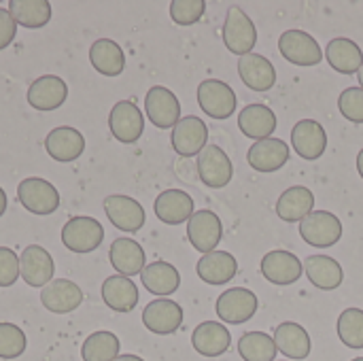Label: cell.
<instances>
[{
    "instance_id": "26",
    "label": "cell",
    "mask_w": 363,
    "mask_h": 361,
    "mask_svg": "<svg viewBox=\"0 0 363 361\" xmlns=\"http://www.w3.org/2000/svg\"><path fill=\"white\" fill-rule=\"evenodd\" d=\"M191 345L202 357H219L230 349L232 334L219 321H202L191 334Z\"/></svg>"
},
{
    "instance_id": "16",
    "label": "cell",
    "mask_w": 363,
    "mask_h": 361,
    "mask_svg": "<svg viewBox=\"0 0 363 361\" xmlns=\"http://www.w3.org/2000/svg\"><path fill=\"white\" fill-rule=\"evenodd\" d=\"M53 257L40 245H30L19 255V277L30 287H45L53 281Z\"/></svg>"
},
{
    "instance_id": "23",
    "label": "cell",
    "mask_w": 363,
    "mask_h": 361,
    "mask_svg": "<svg viewBox=\"0 0 363 361\" xmlns=\"http://www.w3.org/2000/svg\"><path fill=\"white\" fill-rule=\"evenodd\" d=\"M240 81L253 91H270L277 85V70L262 53H249L238 60Z\"/></svg>"
},
{
    "instance_id": "42",
    "label": "cell",
    "mask_w": 363,
    "mask_h": 361,
    "mask_svg": "<svg viewBox=\"0 0 363 361\" xmlns=\"http://www.w3.org/2000/svg\"><path fill=\"white\" fill-rule=\"evenodd\" d=\"M19 279V257L13 249L0 247V287H11Z\"/></svg>"
},
{
    "instance_id": "48",
    "label": "cell",
    "mask_w": 363,
    "mask_h": 361,
    "mask_svg": "<svg viewBox=\"0 0 363 361\" xmlns=\"http://www.w3.org/2000/svg\"><path fill=\"white\" fill-rule=\"evenodd\" d=\"M351 361H363V357H355V360H351Z\"/></svg>"
},
{
    "instance_id": "45",
    "label": "cell",
    "mask_w": 363,
    "mask_h": 361,
    "mask_svg": "<svg viewBox=\"0 0 363 361\" xmlns=\"http://www.w3.org/2000/svg\"><path fill=\"white\" fill-rule=\"evenodd\" d=\"M115 361H145L143 357H138V355H119Z\"/></svg>"
},
{
    "instance_id": "39",
    "label": "cell",
    "mask_w": 363,
    "mask_h": 361,
    "mask_svg": "<svg viewBox=\"0 0 363 361\" xmlns=\"http://www.w3.org/2000/svg\"><path fill=\"white\" fill-rule=\"evenodd\" d=\"M28 347L26 334L15 323H0V360H15Z\"/></svg>"
},
{
    "instance_id": "28",
    "label": "cell",
    "mask_w": 363,
    "mask_h": 361,
    "mask_svg": "<svg viewBox=\"0 0 363 361\" xmlns=\"http://www.w3.org/2000/svg\"><path fill=\"white\" fill-rule=\"evenodd\" d=\"M274 343L279 353H283L287 360H306L313 351L311 334L296 321H285L274 330Z\"/></svg>"
},
{
    "instance_id": "11",
    "label": "cell",
    "mask_w": 363,
    "mask_h": 361,
    "mask_svg": "<svg viewBox=\"0 0 363 361\" xmlns=\"http://www.w3.org/2000/svg\"><path fill=\"white\" fill-rule=\"evenodd\" d=\"M259 270L268 283L285 287V285H294L300 281L304 272V262H300V257L291 251L274 249L262 257Z\"/></svg>"
},
{
    "instance_id": "31",
    "label": "cell",
    "mask_w": 363,
    "mask_h": 361,
    "mask_svg": "<svg viewBox=\"0 0 363 361\" xmlns=\"http://www.w3.org/2000/svg\"><path fill=\"white\" fill-rule=\"evenodd\" d=\"M313 211H315V194L304 185H294L285 189L277 202V215L285 223L302 221Z\"/></svg>"
},
{
    "instance_id": "24",
    "label": "cell",
    "mask_w": 363,
    "mask_h": 361,
    "mask_svg": "<svg viewBox=\"0 0 363 361\" xmlns=\"http://www.w3.org/2000/svg\"><path fill=\"white\" fill-rule=\"evenodd\" d=\"M279 119L277 113L266 106V104H247L240 113H238V128L247 138L264 140V138H272V132L277 130Z\"/></svg>"
},
{
    "instance_id": "36",
    "label": "cell",
    "mask_w": 363,
    "mask_h": 361,
    "mask_svg": "<svg viewBox=\"0 0 363 361\" xmlns=\"http://www.w3.org/2000/svg\"><path fill=\"white\" fill-rule=\"evenodd\" d=\"M121 343L113 332H94L83 340L81 357L83 361H115L119 357Z\"/></svg>"
},
{
    "instance_id": "37",
    "label": "cell",
    "mask_w": 363,
    "mask_h": 361,
    "mask_svg": "<svg viewBox=\"0 0 363 361\" xmlns=\"http://www.w3.org/2000/svg\"><path fill=\"white\" fill-rule=\"evenodd\" d=\"M238 353L245 361H277V343L270 334L247 332L238 340Z\"/></svg>"
},
{
    "instance_id": "29",
    "label": "cell",
    "mask_w": 363,
    "mask_h": 361,
    "mask_svg": "<svg viewBox=\"0 0 363 361\" xmlns=\"http://www.w3.org/2000/svg\"><path fill=\"white\" fill-rule=\"evenodd\" d=\"M102 300L115 313H132L138 304V287L132 279L113 274L102 283Z\"/></svg>"
},
{
    "instance_id": "22",
    "label": "cell",
    "mask_w": 363,
    "mask_h": 361,
    "mask_svg": "<svg viewBox=\"0 0 363 361\" xmlns=\"http://www.w3.org/2000/svg\"><path fill=\"white\" fill-rule=\"evenodd\" d=\"M155 217L166 226H181L189 221L194 211V198L183 189H166L155 198Z\"/></svg>"
},
{
    "instance_id": "19",
    "label": "cell",
    "mask_w": 363,
    "mask_h": 361,
    "mask_svg": "<svg viewBox=\"0 0 363 361\" xmlns=\"http://www.w3.org/2000/svg\"><path fill=\"white\" fill-rule=\"evenodd\" d=\"M45 151L60 164H70L79 160L85 151V138L77 128L60 126L53 128L45 138Z\"/></svg>"
},
{
    "instance_id": "8",
    "label": "cell",
    "mask_w": 363,
    "mask_h": 361,
    "mask_svg": "<svg viewBox=\"0 0 363 361\" xmlns=\"http://www.w3.org/2000/svg\"><path fill=\"white\" fill-rule=\"evenodd\" d=\"M145 113L155 128L168 130L181 121V102L172 89L153 85L145 96Z\"/></svg>"
},
{
    "instance_id": "25",
    "label": "cell",
    "mask_w": 363,
    "mask_h": 361,
    "mask_svg": "<svg viewBox=\"0 0 363 361\" xmlns=\"http://www.w3.org/2000/svg\"><path fill=\"white\" fill-rule=\"evenodd\" d=\"M108 260H111V266L117 270V274L128 277V279L134 274H140L147 266V255L143 247L134 238H125V236L113 240L108 249Z\"/></svg>"
},
{
    "instance_id": "7",
    "label": "cell",
    "mask_w": 363,
    "mask_h": 361,
    "mask_svg": "<svg viewBox=\"0 0 363 361\" xmlns=\"http://www.w3.org/2000/svg\"><path fill=\"white\" fill-rule=\"evenodd\" d=\"M17 198L21 206L32 215H51L60 209V194L57 189L40 179V177H28L17 185Z\"/></svg>"
},
{
    "instance_id": "30",
    "label": "cell",
    "mask_w": 363,
    "mask_h": 361,
    "mask_svg": "<svg viewBox=\"0 0 363 361\" xmlns=\"http://www.w3.org/2000/svg\"><path fill=\"white\" fill-rule=\"evenodd\" d=\"M140 283L149 294L157 298H168L181 287V274L177 266L168 262H153L147 264L145 270L140 272Z\"/></svg>"
},
{
    "instance_id": "35",
    "label": "cell",
    "mask_w": 363,
    "mask_h": 361,
    "mask_svg": "<svg viewBox=\"0 0 363 361\" xmlns=\"http://www.w3.org/2000/svg\"><path fill=\"white\" fill-rule=\"evenodd\" d=\"M9 13L13 15L15 23L21 28H43L51 19V4L49 0H11Z\"/></svg>"
},
{
    "instance_id": "47",
    "label": "cell",
    "mask_w": 363,
    "mask_h": 361,
    "mask_svg": "<svg viewBox=\"0 0 363 361\" xmlns=\"http://www.w3.org/2000/svg\"><path fill=\"white\" fill-rule=\"evenodd\" d=\"M357 79H359V87L363 89V66L359 68V72H357Z\"/></svg>"
},
{
    "instance_id": "20",
    "label": "cell",
    "mask_w": 363,
    "mask_h": 361,
    "mask_svg": "<svg viewBox=\"0 0 363 361\" xmlns=\"http://www.w3.org/2000/svg\"><path fill=\"white\" fill-rule=\"evenodd\" d=\"M289 145L281 138H264L249 147L247 162L257 172H277L289 162Z\"/></svg>"
},
{
    "instance_id": "4",
    "label": "cell",
    "mask_w": 363,
    "mask_h": 361,
    "mask_svg": "<svg viewBox=\"0 0 363 361\" xmlns=\"http://www.w3.org/2000/svg\"><path fill=\"white\" fill-rule=\"evenodd\" d=\"M300 236L317 249H330L342 238V221L330 211H313L300 221Z\"/></svg>"
},
{
    "instance_id": "10",
    "label": "cell",
    "mask_w": 363,
    "mask_h": 361,
    "mask_svg": "<svg viewBox=\"0 0 363 361\" xmlns=\"http://www.w3.org/2000/svg\"><path fill=\"white\" fill-rule=\"evenodd\" d=\"M108 130L119 143L134 145L145 132V117L136 102L119 100L108 113Z\"/></svg>"
},
{
    "instance_id": "18",
    "label": "cell",
    "mask_w": 363,
    "mask_h": 361,
    "mask_svg": "<svg viewBox=\"0 0 363 361\" xmlns=\"http://www.w3.org/2000/svg\"><path fill=\"white\" fill-rule=\"evenodd\" d=\"M291 147L308 162L319 160L328 149V132L317 119H302L291 130Z\"/></svg>"
},
{
    "instance_id": "33",
    "label": "cell",
    "mask_w": 363,
    "mask_h": 361,
    "mask_svg": "<svg viewBox=\"0 0 363 361\" xmlns=\"http://www.w3.org/2000/svg\"><path fill=\"white\" fill-rule=\"evenodd\" d=\"M325 57H328L330 66L342 74H357L363 66L362 47L347 36L332 38L325 47Z\"/></svg>"
},
{
    "instance_id": "40",
    "label": "cell",
    "mask_w": 363,
    "mask_h": 361,
    "mask_svg": "<svg viewBox=\"0 0 363 361\" xmlns=\"http://www.w3.org/2000/svg\"><path fill=\"white\" fill-rule=\"evenodd\" d=\"M206 11L204 0H172L170 2V17L177 26H194L202 19Z\"/></svg>"
},
{
    "instance_id": "34",
    "label": "cell",
    "mask_w": 363,
    "mask_h": 361,
    "mask_svg": "<svg viewBox=\"0 0 363 361\" xmlns=\"http://www.w3.org/2000/svg\"><path fill=\"white\" fill-rule=\"evenodd\" d=\"M89 62L91 66L104 77H119L125 68V53L121 45L111 38H98L89 47Z\"/></svg>"
},
{
    "instance_id": "17",
    "label": "cell",
    "mask_w": 363,
    "mask_h": 361,
    "mask_svg": "<svg viewBox=\"0 0 363 361\" xmlns=\"http://www.w3.org/2000/svg\"><path fill=\"white\" fill-rule=\"evenodd\" d=\"M68 98V85L57 74H43L28 87V102L32 109L51 113L60 109Z\"/></svg>"
},
{
    "instance_id": "43",
    "label": "cell",
    "mask_w": 363,
    "mask_h": 361,
    "mask_svg": "<svg viewBox=\"0 0 363 361\" xmlns=\"http://www.w3.org/2000/svg\"><path fill=\"white\" fill-rule=\"evenodd\" d=\"M15 34H17V23L13 15L9 13V9L0 6V51L6 49L15 40Z\"/></svg>"
},
{
    "instance_id": "14",
    "label": "cell",
    "mask_w": 363,
    "mask_h": 361,
    "mask_svg": "<svg viewBox=\"0 0 363 361\" xmlns=\"http://www.w3.org/2000/svg\"><path fill=\"white\" fill-rule=\"evenodd\" d=\"M102 206H104L108 221L121 232H138L147 221L143 204L130 196H123V194L106 196Z\"/></svg>"
},
{
    "instance_id": "6",
    "label": "cell",
    "mask_w": 363,
    "mask_h": 361,
    "mask_svg": "<svg viewBox=\"0 0 363 361\" xmlns=\"http://www.w3.org/2000/svg\"><path fill=\"white\" fill-rule=\"evenodd\" d=\"M279 51L294 66H317L323 60L321 45L304 30H285L279 36Z\"/></svg>"
},
{
    "instance_id": "12",
    "label": "cell",
    "mask_w": 363,
    "mask_h": 361,
    "mask_svg": "<svg viewBox=\"0 0 363 361\" xmlns=\"http://www.w3.org/2000/svg\"><path fill=\"white\" fill-rule=\"evenodd\" d=\"M198 177L204 185L213 189H221L232 181L234 164L228 153L217 145H206L198 155Z\"/></svg>"
},
{
    "instance_id": "27",
    "label": "cell",
    "mask_w": 363,
    "mask_h": 361,
    "mask_svg": "<svg viewBox=\"0 0 363 361\" xmlns=\"http://www.w3.org/2000/svg\"><path fill=\"white\" fill-rule=\"evenodd\" d=\"M196 272L206 285H225L236 277L238 262L228 251H211L198 260Z\"/></svg>"
},
{
    "instance_id": "13",
    "label": "cell",
    "mask_w": 363,
    "mask_h": 361,
    "mask_svg": "<svg viewBox=\"0 0 363 361\" xmlns=\"http://www.w3.org/2000/svg\"><path fill=\"white\" fill-rule=\"evenodd\" d=\"M143 326L157 336H170L183 326V309L168 298L151 300L143 311Z\"/></svg>"
},
{
    "instance_id": "15",
    "label": "cell",
    "mask_w": 363,
    "mask_h": 361,
    "mask_svg": "<svg viewBox=\"0 0 363 361\" xmlns=\"http://www.w3.org/2000/svg\"><path fill=\"white\" fill-rule=\"evenodd\" d=\"M170 143L172 149L183 157L200 155V151L208 145V128L196 115L181 117V121L172 128Z\"/></svg>"
},
{
    "instance_id": "1",
    "label": "cell",
    "mask_w": 363,
    "mask_h": 361,
    "mask_svg": "<svg viewBox=\"0 0 363 361\" xmlns=\"http://www.w3.org/2000/svg\"><path fill=\"white\" fill-rule=\"evenodd\" d=\"M104 240V228L98 219L74 215L62 228V243L72 253H91Z\"/></svg>"
},
{
    "instance_id": "44",
    "label": "cell",
    "mask_w": 363,
    "mask_h": 361,
    "mask_svg": "<svg viewBox=\"0 0 363 361\" xmlns=\"http://www.w3.org/2000/svg\"><path fill=\"white\" fill-rule=\"evenodd\" d=\"M4 211H6V194H4V189L0 187V217L4 215Z\"/></svg>"
},
{
    "instance_id": "9",
    "label": "cell",
    "mask_w": 363,
    "mask_h": 361,
    "mask_svg": "<svg viewBox=\"0 0 363 361\" xmlns=\"http://www.w3.org/2000/svg\"><path fill=\"white\" fill-rule=\"evenodd\" d=\"M187 238L191 247L200 253L217 251L221 238H223V223L217 213L202 209L196 211L187 221Z\"/></svg>"
},
{
    "instance_id": "2",
    "label": "cell",
    "mask_w": 363,
    "mask_h": 361,
    "mask_svg": "<svg viewBox=\"0 0 363 361\" xmlns=\"http://www.w3.org/2000/svg\"><path fill=\"white\" fill-rule=\"evenodd\" d=\"M223 43L234 55H249L257 45V28L240 6H230L223 21Z\"/></svg>"
},
{
    "instance_id": "38",
    "label": "cell",
    "mask_w": 363,
    "mask_h": 361,
    "mask_svg": "<svg viewBox=\"0 0 363 361\" xmlns=\"http://www.w3.org/2000/svg\"><path fill=\"white\" fill-rule=\"evenodd\" d=\"M338 338L349 349H363V311L347 309L338 317Z\"/></svg>"
},
{
    "instance_id": "5",
    "label": "cell",
    "mask_w": 363,
    "mask_h": 361,
    "mask_svg": "<svg viewBox=\"0 0 363 361\" xmlns=\"http://www.w3.org/2000/svg\"><path fill=\"white\" fill-rule=\"evenodd\" d=\"M257 309H259V300L247 287H230L217 298V304H215L217 317L230 326L247 323L249 319L255 317Z\"/></svg>"
},
{
    "instance_id": "46",
    "label": "cell",
    "mask_w": 363,
    "mask_h": 361,
    "mask_svg": "<svg viewBox=\"0 0 363 361\" xmlns=\"http://www.w3.org/2000/svg\"><path fill=\"white\" fill-rule=\"evenodd\" d=\"M357 170H359V177L363 179V149L357 153Z\"/></svg>"
},
{
    "instance_id": "21",
    "label": "cell",
    "mask_w": 363,
    "mask_h": 361,
    "mask_svg": "<svg viewBox=\"0 0 363 361\" xmlns=\"http://www.w3.org/2000/svg\"><path fill=\"white\" fill-rule=\"evenodd\" d=\"M40 302L49 313L68 315L83 304V291L77 283L68 279H53L40 291Z\"/></svg>"
},
{
    "instance_id": "3",
    "label": "cell",
    "mask_w": 363,
    "mask_h": 361,
    "mask_svg": "<svg viewBox=\"0 0 363 361\" xmlns=\"http://www.w3.org/2000/svg\"><path fill=\"white\" fill-rule=\"evenodd\" d=\"M198 104L211 119H228L236 111V91L221 79H204L198 85Z\"/></svg>"
},
{
    "instance_id": "41",
    "label": "cell",
    "mask_w": 363,
    "mask_h": 361,
    "mask_svg": "<svg viewBox=\"0 0 363 361\" xmlns=\"http://www.w3.org/2000/svg\"><path fill=\"white\" fill-rule=\"evenodd\" d=\"M338 109L340 113L353 121V123H363V89L362 87H347L340 98H338Z\"/></svg>"
},
{
    "instance_id": "32",
    "label": "cell",
    "mask_w": 363,
    "mask_h": 361,
    "mask_svg": "<svg viewBox=\"0 0 363 361\" xmlns=\"http://www.w3.org/2000/svg\"><path fill=\"white\" fill-rule=\"evenodd\" d=\"M304 270L308 281L323 291H334L345 283L342 266L330 255H311L304 262Z\"/></svg>"
}]
</instances>
